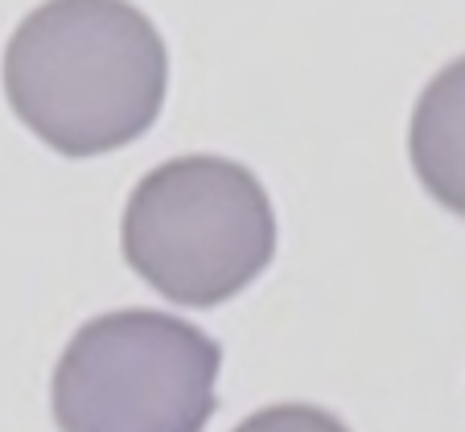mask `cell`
Segmentation results:
<instances>
[{
    "label": "cell",
    "mask_w": 465,
    "mask_h": 432,
    "mask_svg": "<svg viewBox=\"0 0 465 432\" xmlns=\"http://www.w3.org/2000/svg\"><path fill=\"white\" fill-rule=\"evenodd\" d=\"M235 432H346V424L338 416L322 412L309 404H276L263 412L247 416Z\"/></svg>",
    "instance_id": "5b68a950"
},
{
    "label": "cell",
    "mask_w": 465,
    "mask_h": 432,
    "mask_svg": "<svg viewBox=\"0 0 465 432\" xmlns=\"http://www.w3.org/2000/svg\"><path fill=\"white\" fill-rule=\"evenodd\" d=\"M165 87V42L128 0H45L5 50L13 112L62 157H99L144 136Z\"/></svg>",
    "instance_id": "6da1fadb"
},
{
    "label": "cell",
    "mask_w": 465,
    "mask_h": 432,
    "mask_svg": "<svg viewBox=\"0 0 465 432\" xmlns=\"http://www.w3.org/2000/svg\"><path fill=\"white\" fill-rule=\"evenodd\" d=\"M120 243L149 289L173 305L211 309L272 264L276 214L252 169L223 157H177L132 190Z\"/></svg>",
    "instance_id": "7a4b0ae2"
},
{
    "label": "cell",
    "mask_w": 465,
    "mask_h": 432,
    "mask_svg": "<svg viewBox=\"0 0 465 432\" xmlns=\"http://www.w3.org/2000/svg\"><path fill=\"white\" fill-rule=\"evenodd\" d=\"M412 169L449 214L465 219V58L424 87L408 133Z\"/></svg>",
    "instance_id": "277c9868"
},
{
    "label": "cell",
    "mask_w": 465,
    "mask_h": 432,
    "mask_svg": "<svg viewBox=\"0 0 465 432\" xmlns=\"http://www.w3.org/2000/svg\"><path fill=\"white\" fill-rule=\"evenodd\" d=\"M219 362V342L173 313H104L62 350L54 420L62 432H203Z\"/></svg>",
    "instance_id": "3957f363"
}]
</instances>
